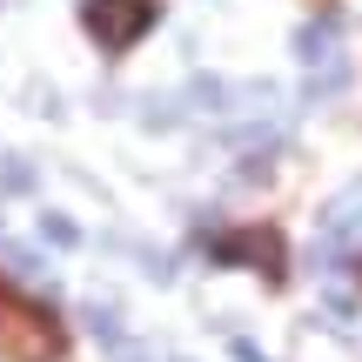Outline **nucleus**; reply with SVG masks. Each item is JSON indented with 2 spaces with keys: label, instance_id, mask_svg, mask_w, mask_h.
I'll return each mask as SVG.
<instances>
[{
  "label": "nucleus",
  "instance_id": "f257e3e1",
  "mask_svg": "<svg viewBox=\"0 0 362 362\" xmlns=\"http://www.w3.org/2000/svg\"><path fill=\"white\" fill-rule=\"evenodd\" d=\"M0 356L7 362H54L61 356V329L27 302H0Z\"/></svg>",
  "mask_w": 362,
  "mask_h": 362
},
{
  "label": "nucleus",
  "instance_id": "39448f33",
  "mask_svg": "<svg viewBox=\"0 0 362 362\" xmlns=\"http://www.w3.org/2000/svg\"><path fill=\"white\" fill-rule=\"evenodd\" d=\"M228 255H248V262H262V269H275V262H282V242H275L269 228H255V235H235Z\"/></svg>",
  "mask_w": 362,
  "mask_h": 362
},
{
  "label": "nucleus",
  "instance_id": "7ed1b4c3",
  "mask_svg": "<svg viewBox=\"0 0 362 362\" xmlns=\"http://www.w3.org/2000/svg\"><path fill=\"white\" fill-rule=\"evenodd\" d=\"M296 54H302V67H329V61H342V27L336 21H309L296 34Z\"/></svg>",
  "mask_w": 362,
  "mask_h": 362
},
{
  "label": "nucleus",
  "instance_id": "6e6552de",
  "mask_svg": "<svg viewBox=\"0 0 362 362\" xmlns=\"http://www.w3.org/2000/svg\"><path fill=\"white\" fill-rule=\"evenodd\" d=\"M115 362H161V356H148V349H134V342H115Z\"/></svg>",
  "mask_w": 362,
  "mask_h": 362
},
{
  "label": "nucleus",
  "instance_id": "f03ea898",
  "mask_svg": "<svg viewBox=\"0 0 362 362\" xmlns=\"http://www.w3.org/2000/svg\"><path fill=\"white\" fill-rule=\"evenodd\" d=\"M88 27H94L101 47H128V40H141L155 27V0H94Z\"/></svg>",
  "mask_w": 362,
  "mask_h": 362
},
{
  "label": "nucleus",
  "instance_id": "423d86ee",
  "mask_svg": "<svg viewBox=\"0 0 362 362\" xmlns=\"http://www.w3.org/2000/svg\"><path fill=\"white\" fill-rule=\"evenodd\" d=\"M0 262H7V275H13V282H47L40 255H34V248H21V242H0Z\"/></svg>",
  "mask_w": 362,
  "mask_h": 362
},
{
  "label": "nucleus",
  "instance_id": "0eeeda50",
  "mask_svg": "<svg viewBox=\"0 0 362 362\" xmlns=\"http://www.w3.org/2000/svg\"><path fill=\"white\" fill-rule=\"evenodd\" d=\"M88 322H94V336H101V342H121V322H115V309H107V302H94Z\"/></svg>",
  "mask_w": 362,
  "mask_h": 362
},
{
  "label": "nucleus",
  "instance_id": "20e7f679",
  "mask_svg": "<svg viewBox=\"0 0 362 362\" xmlns=\"http://www.w3.org/2000/svg\"><path fill=\"white\" fill-rule=\"evenodd\" d=\"M329 242H342V248L362 242V188H349L336 208H329Z\"/></svg>",
  "mask_w": 362,
  "mask_h": 362
}]
</instances>
